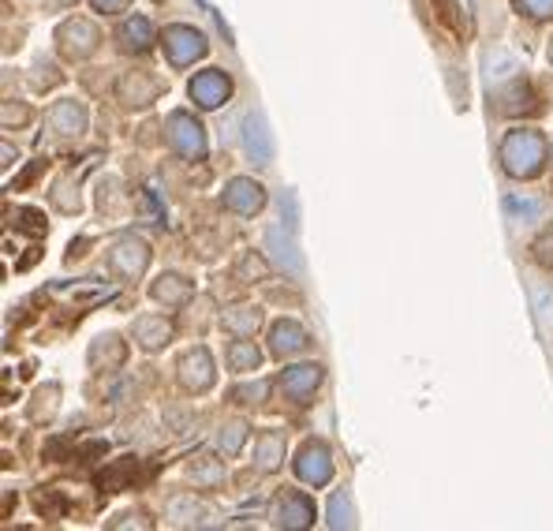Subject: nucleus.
Wrapping results in <instances>:
<instances>
[{
	"label": "nucleus",
	"mask_w": 553,
	"mask_h": 531,
	"mask_svg": "<svg viewBox=\"0 0 553 531\" xmlns=\"http://www.w3.org/2000/svg\"><path fill=\"white\" fill-rule=\"evenodd\" d=\"M150 41H154V27H150V19H142V15H132V19H123V27H120V46L123 49H150Z\"/></svg>",
	"instance_id": "nucleus-17"
},
{
	"label": "nucleus",
	"mask_w": 553,
	"mask_h": 531,
	"mask_svg": "<svg viewBox=\"0 0 553 531\" xmlns=\"http://www.w3.org/2000/svg\"><path fill=\"white\" fill-rule=\"evenodd\" d=\"M516 72H520V64H516V56L508 49H494L490 56H486V75H490V82H505V79H513Z\"/></svg>",
	"instance_id": "nucleus-20"
},
{
	"label": "nucleus",
	"mask_w": 553,
	"mask_h": 531,
	"mask_svg": "<svg viewBox=\"0 0 553 531\" xmlns=\"http://www.w3.org/2000/svg\"><path fill=\"white\" fill-rule=\"evenodd\" d=\"M165 53H168V60H173L176 68H187L191 60L206 53V38L199 30H191V27H168L165 30Z\"/></svg>",
	"instance_id": "nucleus-4"
},
{
	"label": "nucleus",
	"mask_w": 553,
	"mask_h": 531,
	"mask_svg": "<svg viewBox=\"0 0 553 531\" xmlns=\"http://www.w3.org/2000/svg\"><path fill=\"white\" fill-rule=\"evenodd\" d=\"M266 244L273 247V259L281 262L288 273H300V254H295V247H292L288 240L281 244V228H269V232H266Z\"/></svg>",
	"instance_id": "nucleus-22"
},
{
	"label": "nucleus",
	"mask_w": 553,
	"mask_h": 531,
	"mask_svg": "<svg viewBox=\"0 0 553 531\" xmlns=\"http://www.w3.org/2000/svg\"><path fill=\"white\" fill-rule=\"evenodd\" d=\"M247 441V427L243 423H228V427H221V438H217V445L232 457V453H240V445Z\"/></svg>",
	"instance_id": "nucleus-27"
},
{
	"label": "nucleus",
	"mask_w": 553,
	"mask_h": 531,
	"mask_svg": "<svg viewBox=\"0 0 553 531\" xmlns=\"http://www.w3.org/2000/svg\"><path fill=\"white\" fill-rule=\"evenodd\" d=\"M90 4H94L98 12H123L127 0H90Z\"/></svg>",
	"instance_id": "nucleus-33"
},
{
	"label": "nucleus",
	"mask_w": 553,
	"mask_h": 531,
	"mask_svg": "<svg viewBox=\"0 0 553 531\" xmlns=\"http://www.w3.org/2000/svg\"><path fill=\"white\" fill-rule=\"evenodd\" d=\"M228 94H232V82L225 72H202L191 79V98H195L202 109H217L221 101H228Z\"/></svg>",
	"instance_id": "nucleus-9"
},
{
	"label": "nucleus",
	"mask_w": 553,
	"mask_h": 531,
	"mask_svg": "<svg viewBox=\"0 0 553 531\" xmlns=\"http://www.w3.org/2000/svg\"><path fill=\"white\" fill-rule=\"evenodd\" d=\"M191 479L202 483V486H217V483L225 479V472H221V464H217V460L199 457L195 464H191Z\"/></svg>",
	"instance_id": "nucleus-25"
},
{
	"label": "nucleus",
	"mask_w": 553,
	"mask_h": 531,
	"mask_svg": "<svg viewBox=\"0 0 553 531\" xmlns=\"http://www.w3.org/2000/svg\"><path fill=\"white\" fill-rule=\"evenodd\" d=\"M259 348H254L251 341H236V345H232L228 348V367L232 371H254V367H259Z\"/></svg>",
	"instance_id": "nucleus-24"
},
{
	"label": "nucleus",
	"mask_w": 553,
	"mask_h": 531,
	"mask_svg": "<svg viewBox=\"0 0 553 531\" xmlns=\"http://www.w3.org/2000/svg\"><path fill=\"white\" fill-rule=\"evenodd\" d=\"M273 520L281 524V527H307V524L314 520V509H311V501L300 498V494H285V501L276 505Z\"/></svg>",
	"instance_id": "nucleus-15"
},
{
	"label": "nucleus",
	"mask_w": 553,
	"mask_h": 531,
	"mask_svg": "<svg viewBox=\"0 0 553 531\" xmlns=\"http://www.w3.org/2000/svg\"><path fill=\"white\" fill-rule=\"evenodd\" d=\"M236 278L243 281V285H251V281H259V278H266V262L259 259L254 251H247L243 259H240V266H236Z\"/></svg>",
	"instance_id": "nucleus-26"
},
{
	"label": "nucleus",
	"mask_w": 553,
	"mask_h": 531,
	"mask_svg": "<svg viewBox=\"0 0 553 531\" xmlns=\"http://www.w3.org/2000/svg\"><path fill=\"white\" fill-rule=\"evenodd\" d=\"M56 41H60V53L68 60H82L98 49V30L87 23V19H68V23L60 27Z\"/></svg>",
	"instance_id": "nucleus-2"
},
{
	"label": "nucleus",
	"mask_w": 553,
	"mask_h": 531,
	"mask_svg": "<svg viewBox=\"0 0 553 531\" xmlns=\"http://www.w3.org/2000/svg\"><path fill=\"white\" fill-rule=\"evenodd\" d=\"M295 472H300L303 483H314V486L329 483V475H333L329 450H326L322 441H307L303 450H300V460H295Z\"/></svg>",
	"instance_id": "nucleus-7"
},
{
	"label": "nucleus",
	"mask_w": 553,
	"mask_h": 531,
	"mask_svg": "<svg viewBox=\"0 0 553 531\" xmlns=\"http://www.w3.org/2000/svg\"><path fill=\"white\" fill-rule=\"evenodd\" d=\"M549 64H553V41H549Z\"/></svg>",
	"instance_id": "nucleus-34"
},
{
	"label": "nucleus",
	"mask_w": 553,
	"mask_h": 531,
	"mask_svg": "<svg viewBox=\"0 0 553 531\" xmlns=\"http://www.w3.org/2000/svg\"><path fill=\"white\" fill-rule=\"evenodd\" d=\"M154 300L165 307H180L191 300V281H183L180 273H165V278L154 285Z\"/></svg>",
	"instance_id": "nucleus-19"
},
{
	"label": "nucleus",
	"mask_w": 553,
	"mask_h": 531,
	"mask_svg": "<svg viewBox=\"0 0 553 531\" xmlns=\"http://www.w3.org/2000/svg\"><path fill=\"white\" fill-rule=\"evenodd\" d=\"M505 214H508V221H535L542 214V202L531 199V195H508L505 199Z\"/></svg>",
	"instance_id": "nucleus-21"
},
{
	"label": "nucleus",
	"mask_w": 553,
	"mask_h": 531,
	"mask_svg": "<svg viewBox=\"0 0 553 531\" xmlns=\"http://www.w3.org/2000/svg\"><path fill=\"white\" fill-rule=\"evenodd\" d=\"M329 524L333 527H352V505H348V498H333L329 501Z\"/></svg>",
	"instance_id": "nucleus-28"
},
{
	"label": "nucleus",
	"mask_w": 553,
	"mask_h": 531,
	"mask_svg": "<svg viewBox=\"0 0 553 531\" xmlns=\"http://www.w3.org/2000/svg\"><path fill=\"white\" fill-rule=\"evenodd\" d=\"M269 348H273V355H295V352H303V348H307L303 326H295V322H276L273 333H269Z\"/></svg>",
	"instance_id": "nucleus-13"
},
{
	"label": "nucleus",
	"mask_w": 553,
	"mask_h": 531,
	"mask_svg": "<svg viewBox=\"0 0 553 531\" xmlns=\"http://www.w3.org/2000/svg\"><path fill=\"white\" fill-rule=\"evenodd\" d=\"M254 457H259V472H273L285 460V438L276 431H266L254 438Z\"/></svg>",
	"instance_id": "nucleus-18"
},
{
	"label": "nucleus",
	"mask_w": 553,
	"mask_h": 531,
	"mask_svg": "<svg viewBox=\"0 0 553 531\" xmlns=\"http://www.w3.org/2000/svg\"><path fill=\"white\" fill-rule=\"evenodd\" d=\"M53 4H68V0H53Z\"/></svg>",
	"instance_id": "nucleus-35"
},
{
	"label": "nucleus",
	"mask_w": 553,
	"mask_h": 531,
	"mask_svg": "<svg viewBox=\"0 0 553 531\" xmlns=\"http://www.w3.org/2000/svg\"><path fill=\"white\" fill-rule=\"evenodd\" d=\"M243 146H247V154L259 161V165H266V161L273 158V139H269L266 120H262L259 113H251L247 124H243Z\"/></svg>",
	"instance_id": "nucleus-12"
},
{
	"label": "nucleus",
	"mask_w": 553,
	"mask_h": 531,
	"mask_svg": "<svg viewBox=\"0 0 553 531\" xmlns=\"http://www.w3.org/2000/svg\"><path fill=\"white\" fill-rule=\"evenodd\" d=\"M501 161L513 176H535L546 161V139L539 132H513L501 142Z\"/></svg>",
	"instance_id": "nucleus-1"
},
{
	"label": "nucleus",
	"mask_w": 553,
	"mask_h": 531,
	"mask_svg": "<svg viewBox=\"0 0 553 531\" xmlns=\"http://www.w3.org/2000/svg\"><path fill=\"white\" fill-rule=\"evenodd\" d=\"M116 94H120L123 105H150V101H157V94H161V79H154L150 72H127V75L120 79Z\"/></svg>",
	"instance_id": "nucleus-10"
},
{
	"label": "nucleus",
	"mask_w": 553,
	"mask_h": 531,
	"mask_svg": "<svg viewBox=\"0 0 553 531\" xmlns=\"http://www.w3.org/2000/svg\"><path fill=\"white\" fill-rule=\"evenodd\" d=\"M535 300H539V318H542V326H553V300H549V292L539 288Z\"/></svg>",
	"instance_id": "nucleus-31"
},
{
	"label": "nucleus",
	"mask_w": 553,
	"mask_h": 531,
	"mask_svg": "<svg viewBox=\"0 0 553 531\" xmlns=\"http://www.w3.org/2000/svg\"><path fill=\"white\" fill-rule=\"evenodd\" d=\"M82 124H87V113H82V105H75V101H60L49 109V127L56 135H79Z\"/></svg>",
	"instance_id": "nucleus-14"
},
{
	"label": "nucleus",
	"mask_w": 553,
	"mask_h": 531,
	"mask_svg": "<svg viewBox=\"0 0 553 531\" xmlns=\"http://www.w3.org/2000/svg\"><path fill=\"white\" fill-rule=\"evenodd\" d=\"M146 262H150V247H146L142 240H120L113 251H109V266L120 273V278H127V281H135L139 273L146 270Z\"/></svg>",
	"instance_id": "nucleus-6"
},
{
	"label": "nucleus",
	"mask_w": 553,
	"mask_h": 531,
	"mask_svg": "<svg viewBox=\"0 0 553 531\" xmlns=\"http://www.w3.org/2000/svg\"><path fill=\"white\" fill-rule=\"evenodd\" d=\"M135 337H139V345L142 348H161V345H168V337H173V326L165 322L161 314H142L139 322H135Z\"/></svg>",
	"instance_id": "nucleus-16"
},
{
	"label": "nucleus",
	"mask_w": 553,
	"mask_h": 531,
	"mask_svg": "<svg viewBox=\"0 0 553 531\" xmlns=\"http://www.w3.org/2000/svg\"><path fill=\"white\" fill-rule=\"evenodd\" d=\"M180 381L191 393H206L209 386H214V359H209L206 348H191L180 359Z\"/></svg>",
	"instance_id": "nucleus-5"
},
{
	"label": "nucleus",
	"mask_w": 553,
	"mask_h": 531,
	"mask_svg": "<svg viewBox=\"0 0 553 531\" xmlns=\"http://www.w3.org/2000/svg\"><path fill=\"white\" fill-rule=\"evenodd\" d=\"M225 206L232 210V214H243V218H251V214H259V210L266 206V191H262V184H254V180H232L228 187H225Z\"/></svg>",
	"instance_id": "nucleus-8"
},
{
	"label": "nucleus",
	"mask_w": 553,
	"mask_h": 531,
	"mask_svg": "<svg viewBox=\"0 0 553 531\" xmlns=\"http://www.w3.org/2000/svg\"><path fill=\"white\" fill-rule=\"evenodd\" d=\"M240 405H259V400L266 397V386H247V390H236Z\"/></svg>",
	"instance_id": "nucleus-32"
},
{
	"label": "nucleus",
	"mask_w": 553,
	"mask_h": 531,
	"mask_svg": "<svg viewBox=\"0 0 553 531\" xmlns=\"http://www.w3.org/2000/svg\"><path fill=\"white\" fill-rule=\"evenodd\" d=\"M225 326H228L232 333L247 337V333H254V330H259V311H254V307H236V311H225Z\"/></svg>",
	"instance_id": "nucleus-23"
},
{
	"label": "nucleus",
	"mask_w": 553,
	"mask_h": 531,
	"mask_svg": "<svg viewBox=\"0 0 553 531\" xmlns=\"http://www.w3.org/2000/svg\"><path fill=\"white\" fill-rule=\"evenodd\" d=\"M516 12L531 19H549L553 15V0H516Z\"/></svg>",
	"instance_id": "nucleus-29"
},
{
	"label": "nucleus",
	"mask_w": 553,
	"mask_h": 531,
	"mask_svg": "<svg viewBox=\"0 0 553 531\" xmlns=\"http://www.w3.org/2000/svg\"><path fill=\"white\" fill-rule=\"evenodd\" d=\"M168 142H173V150H180L183 158H202V150H206L202 127L191 120L187 113H173V116H168Z\"/></svg>",
	"instance_id": "nucleus-3"
},
{
	"label": "nucleus",
	"mask_w": 553,
	"mask_h": 531,
	"mask_svg": "<svg viewBox=\"0 0 553 531\" xmlns=\"http://www.w3.org/2000/svg\"><path fill=\"white\" fill-rule=\"evenodd\" d=\"M318 381H322V367H314V364H303V367H292L285 371L281 378V390L288 400H295V405H307V400L314 397L318 390Z\"/></svg>",
	"instance_id": "nucleus-11"
},
{
	"label": "nucleus",
	"mask_w": 553,
	"mask_h": 531,
	"mask_svg": "<svg viewBox=\"0 0 553 531\" xmlns=\"http://www.w3.org/2000/svg\"><path fill=\"white\" fill-rule=\"evenodd\" d=\"M535 259H539V266L553 270V228H546L542 236L535 240Z\"/></svg>",
	"instance_id": "nucleus-30"
}]
</instances>
